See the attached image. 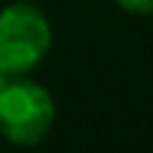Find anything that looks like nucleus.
Masks as SVG:
<instances>
[{"instance_id": "obj_1", "label": "nucleus", "mask_w": 153, "mask_h": 153, "mask_svg": "<svg viewBox=\"0 0 153 153\" xmlns=\"http://www.w3.org/2000/svg\"><path fill=\"white\" fill-rule=\"evenodd\" d=\"M51 48V27L43 11L13 3L0 11V67L8 75L32 70Z\"/></svg>"}, {"instance_id": "obj_4", "label": "nucleus", "mask_w": 153, "mask_h": 153, "mask_svg": "<svg viewBox=\"0 0 153 153\" xmlns=\"http://www.w3.org/2000/svg\"><path fill=\"white\" fill-rule=\"evenodd\" d=\"M5 83H8V73L0 67V91H3V86H5Z\"/></svg>"}, {"instance_id": "obj_2", "label": "nucleus", "mask_w": 153, "mask_h": 153, "mask_svg": "<svg viewBox=\"0 0 153 153\" xmlns=\"http://www.w3.org/2000/svg\"><path fill=\"white\" fill-rule=\"evenodd\" d=\"M54 124L51 94L32 81H8L0 91V134L16 145L40 143Z\"/></svg>"}, {"instance_id": "obj_3", "label": "nucleus", "mask_w": 153, "mask_h": 153, "mask_svg": "<svg viewBox=\"0 0 153 153\" xmlns=\"http://www.w3.org/2000/svg\"><path fill=\"white\" fill-rule=\"evenodd\" d=\"M116 3L132 13H153V0H116Z\"/></svg>"}]
</instances>
